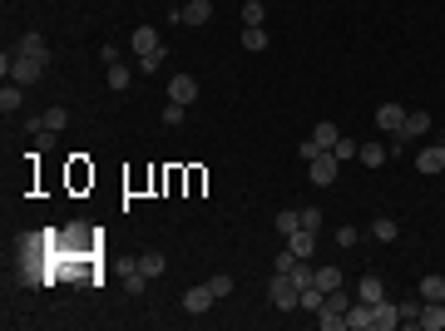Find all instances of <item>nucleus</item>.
<instances>
[{
	"instance_id": "c85d7f7f",
	"label": "nucleus",
	"mask_w": 445,
	"mask_h": 331,
	"mask_svg": "<svg viewBox=\"0 0 445 331\" xmlns=\"http://www.w3.org/2000/svg\"><path fill=\"white\" fill-rule=\"evenodd\" d=\"M208 287H213V297L222 302V297H233V287H238V282L228 277V272H213V277H208Z\"/></svg>"
},
{
	"instance_id": "f257e3e1",
	"label": "nucleus",
	"mask_w": 445,
	"mask_h": 331,
	"mask_svg": "<svg viewBox=\"0 0 445 331\" xmlns=\"http://www.w3.org/2000/svg\"><path fill=\"white\" fill-rule=\"evenodd\" d=\"M0 75L30 89V84H40V75H45V60H30V54H15V49H6V54H0Z\"/></svg>"
},
{
	"instance_id": "6ab92c4d",
	"label": "nucleus",
	"mask_w": 445,
	"mask_h": 331,
	"mask_svg": "<svg viewBox=\"0 0 445 331\" xmlns=\"http://www.w3.org/2000/svg\"><path fill=\"white\" fill-rule=\"evenodd\" d=\"M312 139H317V148H337V139H342V129L331 124V119H322L317 129H312Z\"/></svg>"
},
{
	"instance_id": "a211bd4d",
	"label": "nucleus",
	"mask_w": 445,
	"mask_h": 331,
	"mask_svg": "<svg viewBox=\"0 0 445 331\" xmlns=\"http://www.w3.org/2000/svg\"><path fill=\"white\" fill-rule=\"evenodd\" d=\"M287 247H292L297 257H312V247H317V233H312V228H297V233L287 238Z\"/></svg>"
},
{
	"instance_id": "7ed1b4c3",
	"label": "nucleus",
	"mask_w": 445,
	"mask_h": 331,
	"mask_svg": "<svg viewBox=\"0 0 445 331\" xmlns=\"http://www.w3.org/2000/svg\"><path fill=\"white\" fill-rule=\"evenodd\" d=\"M307 174H312V183H317V188H331V183H337V174H342V158L326 148V153H317V158L307 163Z\"/></svg>"
},
{
	"instance_id": "f704fd0d",
	"label": "nucleus",
	"mask_w": 445,
	"mask_h": 331,
	"mask_svg": "<svg viewBox=\"0 0 445 331\" xmlns=\"http://www.w3.org/2000/svg\"><path fill=\"white\" fill-rule=\"evenodd\" d=\"M331 153H337V158H356V153H361V144L342 134V139H337V148H331Z\"/></svg>"
},
{
	"instance_id": "423d86ee",
	"label": "nucleus",
	"mask_w": 445,
	"mask_h": 331,
	"mask_svg": "<svg viewBox=\"0 0 445 331\" xmlns=\"http://www.w3.org/2000/svg\"><path fill=\"white\" fill-rule=\"evenodd\" d=\"M158 45H163V40H158V30H153V25H139V30L129 35V49L139 54V60H144V54H153Z\"/></svg>"
},
{
	"instance_id": "ddd939ff",
	"label": "nucleus",
	"mask_w": 445,
	"mask_h": 331,
	"mask_svg": "<svg viewBox=\"0 0 445 331\" xmlns=\"http://www.w3.org/2000/svg\"><path fill=\"white\" fill-rule=\"evenodd\" d=\"M272 45V35H267V25H243V49H252V54H262Z\"/></svg>"
},
{
	"instance_id": "c9c22d12",
	"label": "nucleus",
	"mask_w": 445,
	"mask_h": 331,
	"mask_svg": "<svg viewBox=\"0 0 445 331\" xmlns=\"http://www.w3.org/2000/svg\"><path fill=\"white\" fill-rule=\"evenodd\" d=\"M317 153H326V148H317V139H302V144H297V158H307V163H312Z\"/></svg>"
},
{
	"instance_id": "f03ea898",
	"label": "nucleus",
	"mask_w": 445,
	"mask_h": 331,
	"mask_svg": "<svg viewBox=\"0 0 445 331\" xmlns=\"http://www.w3.org/2000/svg\"><path fill=\"white\" fill-rule=\"evenodd\" d=\"M267 302H272L277 311H297V307H302V287L287 277V272H277V277L267 282Z\"/></svg>"
},
{
	"instance_id": "9b49d317",
	"label": "nucleus",
	"mask_w": 445,
	"mask_h": 331,
	"mask_svg": "<svg viewBox=\"0 0 445 331\" xmlns=\"http://www.w3.org/2000/svg\"><path fill=\"white\" fill-rule=\"evenodd\" d=\"M416 169H421V174H445V144L421 148V153H416Z\"/></svg>"
},
{
	"instance_id": "6e6552de",
	"label": "nucleus",
	"mask_w": 445,
	"mask_h": 331,
	"mask_svg": "<svg viewBox=\"0 0 445 331\" xmlns=\"http://www.w3.org/2000/svg\"><path fill=\"white\" fill-rule=\"evenodd\" d=\"M376 124H381L386 134H401V129H406V109H401V104H381V109H376Z\"/></svg>"
},
{
	"instance_id": "bb28decb",
	"label": "nucleus",
	"mask_w": 445,
	"mask_h": 331,
	"mask_svg": "<svg viewBox=\"0 0 445 331\" xmlns=\"http://www.w3.org/2000/svg\"><path fill=\"white\" fill-rule=\"evenodd\" d=\"M163 267H169V262H163V252H144V257H139V272H144V277H163Z\"/></svg>"
},
{
	"instance_id": "f3484780",
	"label": "nucleus",
	"mask_w": 445,
	"mask_h": 331,
	"mask_svg": "<svg viewBox=\"0 0 445 331\" xmlns=\"http://www.w3.org/2000/svg\"><path fill=\"white\" fill-rule=\"evenodd\" d=\"M421 302H445V277H440V272L421 277Z\"/></svg>"
},
{
	"instance_id": "ea45409f",
	"label": "nucleus",
	"mask_w": 445,
	"mask_h": 331,
	"mask_svg": "<svg viewBox=\"0 0 445 331\" xmlns=\"http://www.w3.org/2000/svg\"><path fill=\"white\" fill-rule=\"evenodd\" d=\"M99 60L104 65H119V45H99Z\"/></svg>"
},
{
	"instance_id": "2f4dec72",
	"label": "nucleus",
	"mask_w": 445,
	"mask_h": 331,
	"mask_svg": "<svg viewBox=\"0 0 445 331\" xmlns=\"http://www.w3.org/2000/svg\"><path fill=\"white\" fill-rule=\"evenodd\" d=\"M347 307H352V297H347L342 287H337V292H326V302H322V311H342V316H347Z\"/></svg>"
},
{
	"instance_id": "aec40b11",
	"label": "nucleus",
	"mask_w": 445,
	"mask_h": 331,
	"mask_svg": "<svg viewBox=\"0 0 445 331\" xmlns=\"http://www.w3.org/2000/svg\"><path fill=\"white\" fill-rule=\"evenodd\" d=\"M396 233H401V228H396V217H386V213L371 223V238H376V243H396Z\"/></svg>"
},
{
	"instance_id": "393cba45",
	"label": "nucleus",
	"mask_w": 445,
	"mask_h": 331,
	"mask_svg": "<svg viewBox=\"0 0 445 331\" xmlns=\"http://www.w3.org/2000/svg\"><path fill=\"white\" fill-rule=\"evenodd\" d=\"M425 129H430V114H425V109H416V114H406V129H401V134H406V139H421Z\"/></svg>"
},
{
	"instance_id": "1a4fd4ad",
	"label": "nucleus",
	"mask_w": 445,
	"mask_h": 331,
	"mask_svg": "<svg viewBox=\"0 0 445 331\" xmlns=\"http://www.w3.org/2000/svg\"><path fill=\"white\" fill-rule=\"evenodd\" d=\"M179 20L183 25H208L213 20V0H188V6H179Z\"/></svg>"
},
{
	"instance_id": "412c9836",
	"label": "nucleus",
	"mask_w": 445,
	"mask_h": 331,
	"mask_svg": "<svg viewBox=\"0 0 445 331\" xmlns=\"http://www.w3.org/2000/svg\"><path fill=\"white\" fill-rule=\"evenodd\" d=\"M287 277H292V282H297V287H312V277H317V267H312V262H307V257H297V262H292V267H287Z\"/></svg>"
},
{
	"instance_id": "cd10ccee",
	"label": "nucleus",
	"mask_w": 445,
	"mask_h": 331,
	"mask_svg": "<svg viewBox=\"0 0 445 331\" xmlns=\"http://www.w3.org/2000/svg\"><path fill=\"white\" fill-rule=\"evenodd\" d=\"M312 282H317L322 292H337V287H342V272H337V267H317V277H312Z\"/></svg>"
},
{
	"instance_id": "58836bf2",
	"label": "nucleus",
	"mask_w": 445,
	"mask_h": 331,
	"mask_svg": "<svg viewBox=\"0 0 445 331\" xmlns=\"http://www.w3.org/2000/svg\"><path fill=\"white\" fill-rule=\"evenodd\" d=\"M386 153H391V158H401V153H406V134H391V144H386Z\"/></svg>"
},
{
	"instance_id": "5701e85b",
	"label": "nucleus",
	"mask_w": 445,
	"mask_h": 331,
	"mask_svg": "<svg viewBox=\"0 0 445 331\" xmlns=\"http://www.w3.org/2000/svg\"><path fill=\"white\" fill-rule=\"evenodd\" d=\"M65 124H70V114H65L60 104H50V109H45V119H40V129H50V134H60Z\"/></svg>"
},
{
	"instance_id": "c756f323",
	"label": "nucleus",
	"mask_w": 445,
	"mask_h": 331,
	"mask_svg": "<svg viewBox=\"0 0 445 331\" xmlns=\"http://www.w3.org/2000/svg\"><path fill=\"white\" fill-rule=\"evenodd\" d=\"M421 307H425L421 297H406L401 302V326H421Z\"/></svg>"
},
{
	"instance_id": "dca6fc26",
	"label": "nucleus",
	"mask_w": 445,
	"mask_h": 331,
	"mask_svg": "<svg viewBox=\"0 0 445 331\" xmlns=\"http://www.w3.org/2000/svg\"><path fill=\"white\" fill-rule=\"evenodd\" d=\"M421 326L425 331H445V302H425L421 307Z\"/></svg>"
},
{
	"instance_id": "473e14b6",
	"label": "nucleus",
	"mask_w": 445,
	"mask_h": 331,
	"mask_svg": "<svg viewBox=\"0 0 445 331\" xmlns=\"http://www.w3.org/2000/svg\"><path fill=\"white\" fill-rule=\"evenodd\" d=\"M163 60H169V49L158 45L153 54H144V60H139V70H144V75H153V70H163Z\"/></svg>"
},
{
	"instance_id": "b1692460",
	"label": "nucleus",
	"mask_w": 445,
	"mask_h": 331,
	"mask_svg": "<svg viewBox=\"0 0 445 331\" xmlns=\"http://www.w3.org/2000/svg\"><path fill=\"white\" fill-rule=\"evenodd\" d=\"M302 228V213L297 208H282V213H277V233H282V238H292Z\"/></svg>"
},
{
	"instance_id": "a19ab883",
	"label": "nucleus",
	"mask_w": 445,
	"mask_h": 331,
	"mask_svg": "<svg viewBox=\"0 0 445 331\" xmlns=\"http://www.w3.org/2000/svg\"><path fill=\"white\" fill-rule=\"evenodd\" d=\"M292 262H297V252H292V247H282V252H277V272H287Z\"/></svg>"
},
{
	"instance_id": "a878e982",
	"label": "nucleus",
	"mask_w": 445,
	"mask_h": 331,
	"mask_svg": "<svg viewBox=\"0 0 445 331\" xmlns=\"http://www.w3.org/2000/svg\"><path fill=\"white\" fill-rule=\"evenodd\" d=\"M129 79H134V75H129V65H124V60H119V65H109V89H114V94H124V89H129Z\"/></svg>"
},
{
	"instance_id": "0eeeda50",
	"label": "nucleus",
	"mask_w": 445,
	"mask_h": 331,
	"mask_svg": "<svg viewBox=\"0 0 445 331\" xmlns=\"http://www.w3.org/2000/svg\"><path fill=\"white\" fill-rule=\"evenodd\" d=\"M169 99H174V104H193V99H198V79H193V75H174V79H169Z\"/></svg>"
},
{
	"instance_id": "4c0bfd02",
	"label": "nucleus",
	"mask_w": 445,
	"mask_h": 331,
	"mask_svg": "<svg viewBox=\"0 0 445 331\" xmlns=\"http://www.w3.org/2000/svg\"><path fill=\"white\" fill-rule=\"evenodd\" d=\"M302 228H312V233H322V213H317V208H302Z\"/></svg>"
},
{
	"instance_id": "72a5a7b5",
	"label": "nucleus",
	"mask_w": 445,
	"mask_h": 331,
	"mask_svg": "<svg viewBox=\"0 0 445 331\" xmlns=\"http://www.w3.org/2000/svg\"><path fill=\"white\" fill-rule=\"evenodd\" d=\"M188 119V104H174L169 99V109H163V124H183Z\"/></svg>"
},
{
	"instance_id": "7c9ffc66",
	"label": "nucleus",
	"mask_w": 445,
	"mask_h": 331,
	"mask_svg": "<svg viewBox=\"0 0 445 331\" xmlns=\"http://www.w3.org/2000/svg\"><path fill=\"white\" fill-rule=\"evenodd\" d=\"M267 20V6L262 0H243V25H262Z\"/></svg>"
},
{
	"instance_id": "4468645a",
	"label": "nucleus",
	"mask_w": 445,
	"mask_h": 331,
	"mask_svg": "<svg viewBox=\"0 0 445 331\" xmlns=\"http://www.w3.org/2000/svg\"><path fill=\"white\" fill-rule=\"evenodd\" d=\"M386 297V287H381V277H371V272H366V277H361V287H356V302H366V307H376Z\"/></svg>"
},
{
	"instance_id": "2eb2a0df",
	"label": "nucleus",
	"mask_w": 445,
	"mask_h": 331,
	"mask_svg": "<svg viewBox=\"0 0 445 331\" xmlns=\"http://www.w3.org/2000/svg\"><path fill=\"white\" fill-rule=\"evenodd\" d=\"M20 104H25V84H6V89H0V109H6V114H20Z\"/></svg>"
},
{
	"instance_id": "20e7f679",
	"label": "nucleus",
	"mask_w": 445,
	"mask_h": 331,
	"mask_svg": "<svg viewBox=\"0 0 445 331\" xmlns=\"http://www.w3.org/2000/svg\"><path fill=\"white\" fill-rule=\"evenodd\" d=\"M371 316H376V331H396V326H401V302L381 297V302L371 307Z\"/></svg>"
},
{
	"instance_id": "f8f14e48",
	"label": "nucleus",
	"mask_w": 445,
	"mask_h": 331,
	"mask_svg": "<svg viewBox=\"0 0 445 331\" xmlns=\"http://www.w3.org/2000/svg\"><path fill=\"white\" fill-rule=\"evenodd\" d=\"M347 326H352V331H376L371 307H366V302H352V307H347Z\"/></svg>"
},
{
	"instance_id": "9d476101",
	"label": "nucleus",
	"mask_w": 445,
	"mask_h": 331,
	"mask_svg": "<svg viewBox=\"0 0 445 331\" xmlns=\"http://www.w3.org/2000/svg\"><path fill=\"white\" fill-rule=\"evenodd\" d=\"M15 54H30V60H45V65H50V45H45V35H35V30L15 40Z\"/></svg>"
},
{
	"instance_id": "39448f33",
	"label": "nucleus",
	"mask_w": 445,
	"mask_h": 331,
	"mask_svg": "<svg viewBox=\"0 0 445 331\" xmlns=\"http://www.w3.org/2000/svg\"><path fill=\"white\" fill-rule=\"evenodd\" d=\"M213 302H218V297H213V287H208V282H203V287H188V292H183V311H188V316H203Z\"/></svg>"
},
{
	"instance_id": "e433bc0d",
	"label": "nucleus",
	"mask_w": 445,
	"mask_h": 331,
	"mask_svg": "<svg viewBox=\"0 0 445 331\" xmlns=\"http://www.w3.org/2000/svg\"><path fill=\"white\" fill-rule=\"evenodd\" d=\"M356 243H361L356 228H337V247H356Z\"/></svg>"
},
{
	"instance_id": "4be33fe9",
	"label": "nucleus",
	"mask_w": 445,
	"mask_h": 331,
	"mask_svg": "<svg viewBox=\"0 0 445 331\" xmlns=\"http://www.w3.org/2000/svg\"><path fill=\"white\" fill-rule=\"evenodd\" d=\"M356 158L366 163V169H381V163L391 158V153H386V144H361V153H356Z\"/></svg>"
}]
</instances>
